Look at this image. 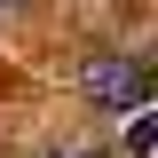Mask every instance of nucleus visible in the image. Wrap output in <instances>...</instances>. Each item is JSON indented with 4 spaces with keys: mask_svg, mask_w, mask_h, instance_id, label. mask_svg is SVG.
I'll return each mask as SVG.
<instances>
[{
    "mask_svg": "<svg viewBox=\"0 0 158 158\" xmlns=\"http://www.w3.org/2000/svg\"><path fill=\"white\" fill-rule=\"evenodd\" d=\"M63 158H103V150H63Z\"/></svg>",
    "mask_w": 158,
    "mask_h": 158,
    "instance_id": "obj_2",
    "label": "nucleus"
},
{
    "mask_svg": "<svg viewBox=\"0 0 158 158\" xmlns=\"http://www.w3.org/2000/svg\"><path fill=\"white\" fill-rule=\"evenodd\" d=\"M87 103H95V111H142V103H150V71L127 63V56L87 63Z\"/></svg>",
    "mask_w": 158,
    "mask_h": 158,
    "instance_id": "obj_1",
    "label": "nucleus"
},
{
    "mask_svg": "<svg viewBox=\"0 0 158 158\" xmlns=\"http://www.w3.org/2000/svg\"><path fill=\"white\" fill-rule=\"evenodd\" d=\"M0 8H16V0H0Z\"/></svg>",
    "mask_w": 158,
    "mask_h": 158,
    "instance_id": "obj_3",
    "label": "nucleus"
}]
</instances>
